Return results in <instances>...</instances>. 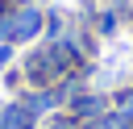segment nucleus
I'll use <instances>...</instances> for the list:
<instances>
[{"mask_svg":"<svg viewBox=\"0 0 133 129\" xmlns=\"http://www.w3.org/2000/svg\"><path fill=\"white\" fill-rule=\"evenodd\" d=\"M104 112H108L104 96H75V100H71V112H66V117H71V121H79V125L87 129V125H91L96 117H104Z\"/></svg>","mask_w":133,"mask_h":129,"instance_id":"nucleus-1","label":"nucleus"},{"mask_svg":"<svg viewBox=\"0 0 133 129\" xmlns=\"http://www.w3.org/2000/svg\"><path fill=\"white\" fill-rule=\"evenodd\" d=\"M66 83H58V87H50V92H29V100H25V108L33 112V117H42V112H54L62 100H66Z\"/></svg>","mask_w":133,"mask_h":129,"instance_id":"nucleus-2","label":"nucleus"},{"mask_svg":"<svg viewBox=\"0 0 133 129\" xmlns=\"http://www.w3.org/2000/svg\"><path fill=\"white\" fill-rule=\"evenodd\" d=\"M0 129H37V117L25 108V100L21 104H4L0 108Z\"/></svg>","mask_w":133,"mask_h":129,"instance_id":"nucleus-3","label":"nucleus"},{"mask_svg":"<svg viewBox=\"0 0 133 129\" xmlns=\"http://www.w3.org/2000/svg\"><path fill=\"white\" fill-rule=\"evenodd\" d=\"M37 29H42V17H37L33 8H17V12H12V42L37 37Z\"/></svg>","mask_w":133,"mask_h":129,"instance_id":"nucleus-4","label":"nucleus"},{"mask_svg":"<svg viewBox=\"0 0 133 129\" xmlns=\"http://www.w3.org/2000/svg\"><path fill=\"white\" fill-rule=\"evenodd\" d=\"M87 129H133V121H129V117H121L116 108H108V112H104V117H96Z\"/></svg>","mask_w":133,"mask_h":129,"instance_id":"nucleus-5","label":"nucleus"},{"mask_svg":"<svg viewBox=\"0 0 133 129\" xmlns=\"http://www.w3.org/2000/svg\"><path fill=\"white\" fill-rule=\"evenodd\" d=\"M116 112L133 121V87H125V92H116Z\"/></svg>","mask_w":133,"mask_h":129,"instance_id":"nucleus-6","label":"nucleus"},{"mask_svg":"<svg viewBox=\"0 0 133 129\" xmlns=\"http://www.w3.org/2000/svg\"><path fill=\"white\" fill-rule=\"evenodd\" d=\"M46 129H83V125H79V121H71V117H54Z\"/></svg>","mask_w":133,"mask_h":129,"instance_id":"nucleus-7","label":"nucleus"},{"mask_svg":"<svg viewBox=\"0 0 133 129\" xmlns=\"http://www.w3.org/2000/svg\"><path fill=\"white\" fill-rule=\"evenodd\" d=\"M8 58H12V46H8V42H0V67H4Z\"/></svg>","mask_w":133,"mask_h":129,"instance_id":"nucleus-8","label":"nucleus"}]
</instances>
